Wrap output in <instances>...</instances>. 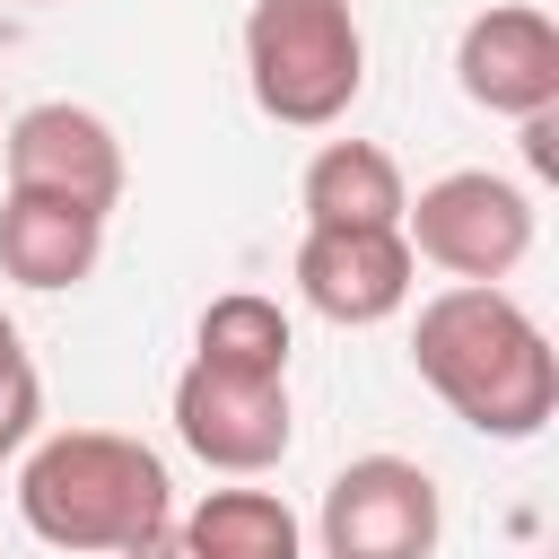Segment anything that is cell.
Returning <instances> with one entry per match:
<instances>
[{
  "instance_id": "obj_17",
  "label": "cell",
  "mask_w": 559,
  "mask_h": 559,
  "mask_svg": "<svg viewBox=\"0 0 559 559\" xmlns=\"http://www.w3.org/2000/svg\"><path fill=\"white\" fill-rule=\"evenodd\" d=\"M35 9H44V0H35Z\"/></svg>"
},
{
  "instance_id": "obj_8",
  "label": "cell",
  "mask_w": 559,
  "mask_h": 559,
  "mask_svg": "<svg viewBox=\"0 0 559 559\" xmlns=\"http://www.w3.org/2000/svg\"><path fill=\"white\" fill-rule=\"evenodd\" d=\"M454 87L498 114V122H533L559 114V26L533 0H498L480 17H463L454 35Z\"/></svg>"
},
{
  "instance_id": "obj_2",
  "label": "cell",
  "mask_w": 559,
  "mask_h": 559,
  "mask_svg": "<svg viewBox=\"0 0 559 559\" xmlns=\"http://www.w3.org/2000/svg\"><path fill=\"white\" fill-rule=\"evenodd\" d=\"M17 515L70 559H122L175 524V472L122 428H52L17 454Z\"/></svg>"
},
{
  "instance_id": "obj_16",
  "label": "cell",
  "mask_w": 559,
  "mask_h": 559,
  "mask_svg": "<svg viewBox=\"0 0 559 559\" xmlns=\"http://www.w3.org/2000/svg\"><path fill=\"white\" fill-rule=\"evenodd\" d=\"M17 367H26V341H17V323L0 314V376H17Z\"/></svg>"
},
{
  "instance_id": "obj_10",
  "label": "cell",
  "mask_w": 559,
  "mask_h": 559,
  "mask_svg": "<svg viewBox=\"0 0 559 559\" xmlns=\"http://www.w3.org/2000/svg\"><path fill=\"white\" fill-rule=\"evenodd\" d=\"M105 262V218L79 201H44V192H0V280L61 297L79 280H96Z\"/></svg>"
},
{
  "instance_id": "obj_13",
  "label": "cell",
  "mask_w": 559,
  "mask_h": 559,
  "mask_svg": "<svg viewBox=\"0 0 559 559\" xmlns=\"http://www.w3.org/2000/svg\"><path fill=\"white\" fill-rule=\"evenodd\" d=\"M288 349H297V332H288L280 297H262V288H227V297H210L201 323H192V358H210V367L288 376Z\"/></svg>"
},
{
  "instance_id": "obj_1",
  "label": "cell",
  "mask_w": 559,
  "mask_h": 559,
  "mask_svg": "<svg viewBox=\"0 0 559 559\" xmlns=\"http://www.w3.org/2000/svg\"><path fill=\"white\" fill-rule=\"evenodd\" d=\"M411 367L472 437L498 445L542 437L559 411V349L533 323V306L507 288H463V280L437 288L411 323Z\"/></svg>"
},
{
  "instance_id": "obj_14",
  "label": "cell",
  "mask_w": 559,
  "mask_h": 559,
  "mask_svg": "<svg viewBox=\"0 0 559 559\" xmlns=\"http://www.w3.org/2000/svg\"><path fill=\"white\" fill-rule=\"evenodd\" d=\"M35 437H44V376L26 358L17 376H0V463H17Z\"/></svg>"
},
{
  "instance_id": "obj_4",
  "label": "cell",
  "mask_w": 559,
  "mask_h": 559,
  "mask_svg": "<svg viewBox=\"0 0 559 559\" xmlns=\"http://www.w3.org/2000/svg\"><path fill=\"white\" fill-rule=\"evenodd\" d=\"M533 227H542L533 192H524L515 175H489V166H454V175L419 183L411 210H402L411 262H437V271L463 280V288H498V280L533 253Z\"/></svg>"
},
{
  "instance_id": "obj_7",
  "label": "cell",
  "mask_w": 559,
  "mask_h": 559,
  "mask_svg": "<svg viewBox=\"0 0 559 559\" xmlns=\"http://www.w3.org/2000/svg\"><path fill=\"white\" fill-rule=\"evenodd\" d=\"M0 166H9V192H44V201H79L96 218H114L122 201V140L96 105H70V96H44L26 114L0 122Z\"/></svg>"
},
{
  "instance_id": "obj_6",
  "label": "cell",
  "mask_w": 559,
  "mask_h": 559,
  "mask_svg": "<svg viewBox=\"0 0 559 559\" xmlns=\"http://www.w3.org/2000/svg\"><path fill=\"white\" fill-rule=\"evenodd\" d=\"M175 437H183V454H201L210 472L262 480V472L288 454V437H297L288 376H245V367L183 358V376H175Z\"/></svg>"
},
{
  "instance_id": "obj_11",
  "label": "cell",
  "mask_w": 559,
  "mask_h": 559,
  "mask_svg": "<svg viewBox=\"0 0 559 559\" xmlns=\"http://www.w3.org/2000/svg\"><path fill=\"white\" fill-rule=\"evenodd\" d=\"M297 210H306V227H402V210H411L402 157L376 140H323L297 175Z\"/></svg>"
},
{
  "instance_id": "obj_3",
  "label": "cell",
  "mask_w": 559,
  "mask_h": 559,
  "mask_svg": "<svg viewBox=\"0 0 559 559\" xmlns=\"http://www.w3.org/2000/svg\"><path fill=\"white\" fill-rule=\"evenodd\" d=\"M245 87L280 131H332L367 87V26L349 0H253Z\"/></svg>"
},
{
  "instance_id": "obj_18",
  "label": "cell",
  "mask_w": 559,
  "mask_h": 559,
  "mask_svg": "<svg viewBox=\"0 0 559 559\" xmlns=\"http://www.w3.org/2000/svg\"><path fill=\"white\" fill-rule=\"evenodd\" d=\"M0 122H9V114H0Z\"/></svg>"
},
{
  "instance_id": "obj_9",
  "label": "cell",
  "mask_w": 559,
  "mask_h": 559,
  "mask_svg": "<svg viewBox=\"0 0 559 559\" xmlns=\"http://www.w3.org/2000/svg\"><path fill=\"white\" fill-rule=\"evenodd\" d=\"M297 297L341 323V332H367V323H393L419 288V262L402 245V227H306L297 236V262H288Z\"/></svg>"
},
{
  "instance_id": "obj_15",
  "label": "cell",
  "mask_w": 559,
  "mask_h": 559,
  "mask_svg": "<svg viewBox=\"0 0 559 559\" xmlns=\"http://www.w3.org/2000/svg\"><path fill=\"white\" fill-rule=\"evenodd\" d=\"M122 559H192V550H183V542H175V524H166V533H148V542H140V550H122Z\"/></svg>"
},
{
  "instance_id": "obj_5",
  "label": "cell",
  "mask_w": 559,
  "mask_h": 559,
  "mask_svg": "<svg viewBox=\"0 0 559 559\" xmlns=\"http://www.w3.org/2000/svg\"><path fill=\"white\" fill-rule=\"evenodd\" d=\"M437 533H445V498L411 454H349L323 480L314 507L323 559H437Z\"/></svg>"
},
{
  "instance_id": "obj_12",
  "label": "cell",
  "mask_w": 559,
  "mask_h": 559,
  "mask_svg": "<svg viewBox=\"0 0 559 559\" xmlns=\"http://www.w3.org/2000/svg\"><path fill=\"white\" fill-rule=\"evenodd\" d=\"M175 542L192 559H306V524L280 489H253V480H227V489H201L183 515H175Z\"/></svg>"
}]
</instances>
